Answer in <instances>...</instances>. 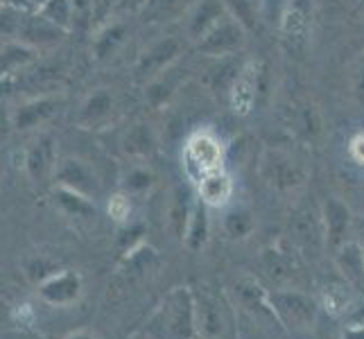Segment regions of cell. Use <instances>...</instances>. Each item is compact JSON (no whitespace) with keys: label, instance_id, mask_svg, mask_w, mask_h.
<instances>
[{"label":"cell","instance_id":"277c9868","mask_svg":"<svg viewBox=\"0 0 364 339\" xmlns=\"http://www.w3.org/2000/svg\"><path fill=\"white\" fill-rule=\"evenodd\" d=\"M233 296H235L237 308L245 310L247 315L254 321H258L260 325H267V328H283L274 308H272L269 292L262 290L256 281H251V279L237 281L233 287Z\"/></svg>","mask_w":364,"mask_h":339},{"label":"cell","instance_id":"e575fe53","mask_svg":"<svg viewBox=\"0 0 364 339\" xmlns=\"http://www.w3.org/2000/svg\"><path fill=\"white\" fill-rule=\"evenodd\" d=\"M124 3H129V7H143L147 0H124Z\"/></svg>","mask_w":364,"mask_h":339},{"label":"cell","instance_id":"7402d4cb","mask_svg":"<svg viewBox=\"0 0 364 339\" xmlns=\"http://www.w3.org/2000/svg\"><path fill=\"white\" fill-rule=\"evenodd\" d=\"M41 16L48 18L57 28L66 30L73 18V5L70 0H46L41 7Z\"/></svg>","mask_w":364,"mask_h":339},{"label":"cell","instance_id":"836d02e7","mask_svg":"<svg viewBox=\"0 0 364 339\" xmlns=\"http://www.w3.org/2000/svg\"><path fill=\"white\" fill-rule=\"evenodd\" d=\"M3 5H11V7H21L23 5V0H0V7Z\"/></svg>","mask_w":364,"mask_h":339},{"label":"cell","instance_id":"e0dca14e","mask_svg":"<svg viewBox=\"0 0 364 339\" xmlns=\"http://www.w3.org/2000/svg\"><path fill=\"white\" fill-rule=\"evenodd\" d=\"M53 168H55V147H53V141H50V138H41V141L36 143L30 149V154H28V170L32 174V179L41 181Z\"/></svg>","mask_w":364,"mask_h":339},{"label":"cell","instance_id":"83f0119b","mask_svg":"<svg viewBox=\"0 0 364 339\" xmlns=\"http://www.w3.org/2000/svg\"><path fill=\"white\" fill-rule=\"evenodd\" d=\"M122 28L120 25H114V28H109L105 34H100L97 36V41H95V57L97 59H102V57H107L111 50L116 48V43L122 39Z\"/></svg>","mask_w":364,"mask_h":339},{"label":"cell","instance_id":"4dcf8cb0","mask_svg":"<svg viewBox=\"0 0 364 339\" xmlns=\"http://www.w3.org/2000/svg\"><path fill=\"white\" fill-rule=\"evenodd\" d=\"M350 154H353V158L358 163H362V166H364V134L355 136L353 141H350Z\"/></svg>","mask_w":364,"mask_h":339},{"label":"cell","instance_id":"5b68a950","mask_svg":"<svg viewBox=\"0 0 364 339\" xmlns=\"http://www.w3.org/2000/svg\"><path fill=\"white\" fill-rule=\"evenodd\" d=\"M186 166L199 179L222 170V143L210 131L195 134L186 145Z\"/></svg>","mask_w":364,"mask_h":339},{"label":"cell","instance_id":"d590c367","mask_svg":"<svg viewBox=\"0 0 364 339\" xmlns=\"http://www.w3.org/2000/svg\"><path fill=\"white\" fill-rule=\"evenodd\" d=\"M68 339H95L91 335H75V337H68Z\"/></svg>","mask_w":364,"mask_h":339},{"label":"cell","instance_id":"d6986e66","mask_svg":"<svg viewBox=\"0 0 364 339\" xmlns=\"http://www.w3.org/2000/svg\"><path fill=\"white\" fill-rule=\"evenodd\" d=\"M222 3L220 0H204L202 7L195 11L191 18V36L193 39H202V36L222 18Z\"/></svg>","mask_w":364,"mask_h":339},{"label":"cell","instance_id":"8fae6325","mask_svg":"<svg viewBox=\"0 0 364 339\" xmlns=\"http://www.w3.org/2000/svg\"><path fill=\"white\" fill-rule=\"evenodd\" d=\"M335 265L348 285H353L355 290H364V254L360 242H344L337 249Z\"/></svg>","mask_w":364,"mask_h":339},{"label":"cell","instance_id":"44dd1931","mask_svg":"<svg viewBox=\"0 0 364 339\" xmlns=\"http://www.w3.org/2000/svg\"><path fill=\"white\" fill-rule=\"evenodd\" d=\"M53 107L55 102L53 99H36V102H30V104H25L18 109L16 113V127L18 129H28V127H36L43 118H48L50 113H53Z\"/></svg>","mask_w":364,"mask_h":339},{"label":"cell","instance_id":"8992f818","mask_svg":"<svg viewBox=\"0 0 364 339\" xmlns=\"http://www.w3.org/2000/svg\"><path fill=\"white\" fill-rule=\"evenodd\" d=\"M262 174H265V181L279 193L294 190L306 181V170L301 168V163L285 152H269L262 161Z\"/></svg>","mask_w":364,"mask_h":339},{"label":"cell","instance_id":"cb8c5ba5","mask_svg":"<svg viewBox=\"0 0 364 339\" xmlns=\"http://www.w3.org/2000/svg\"><path fill=\"white\" fill-rule=\"evenodd\" d=\"M57 197H59V204L68 208L70 212H75V215H82V217L95 215V206L89 202V197H84L75 190H68V188H61Z\"/></svg>","mask_w":364,"mask_h":339},{"label":"cell","instance_id":"ba28073f","mask_svg":"<svg viewBox=\"0 0 364 339\" xmlns=\"http://www.w3.org/2000/svg\"><path fill=\"white\" fill-rule=\"evenodd\" d=\"M290 233L292 240L301 247L315 254V251L326 242V226L321 212L315 208H301L290 222Z\"/></svg>","mask_w":364,"mask_h":339},{"label":"cell","instance_id":"9a60e30c","mask_svg":"<svg viewBox=\"0 0 364 339\" xmlns=\"http://www.w3.org/2000/svg\"><path fill=\"white\" fill-rule=\"evenodd\" d=\"M233 183L222 170H215L199 179V197L206 206H224L231 199Z\"/></svg>","mask_w":364,"mask_h":339},{"label":"cell","instance_id":"603a6c76","mask_svg":"<svg viewBox=\"0 0 364 339\" xmlns=\"http://www.w3.org/2000/svg\"><path fill=\"white\" fill-rule=\"evenodd\" d=\"M224 231L231 237H247L254 231V217H251V212L245 208L231 210L229 215L224 217Z\"/></svg>","mask_w":364,"mask_h":339},{"label":"cell","instance_id":"d4e9b609","mask_svg":"<svg viewBox=\"0 0 364 339\" xmlns=\"http://www.w3.org/2000/svg\"><path fill=\"white\" fill-rule=\"evenodd\" d=\"M152 131L147 129V124H138L134 127L127 138H124V149L132 154H138V156H145L149 149H152Z\"/></svg>","mask_w":364,"mask_h":339},{"label":"cell","instance_id":"4316f807","mask_svg":"<svg viewBox=\"0 0 364 339\" xmlns=\"http://www.w3.org/2000/svg\"><path fill=\"white\" fill-rule=\"evenodd\" d=\"M227 5L233 11V18L240 23L245 30L256 28V14H254V7L249 5V0H227Z\"/></svg>","mask_w":364,"mask_h":339},{"label":"cell","instance_id":"f1b7e54d","mask_svg":"<svg viewBox=\"0 0 364 339\" xmlns=\"http://www.w3.org/2000/svg\"><path fill=\"white\" fill-rule=\"evenodd\" d=\"M149 183H152V174L145 170H132L127 174V181H124L127 190H145V188H149Z\"/></svg>","mask_w":364,"mask_h":339},{"label":"cell","instance_id":"f546056e","mask_svg":"<svg viewBox=\"0 0 364 339\" xmlns=\"http://www.w3.org/2000/svg\"><path fill=\"white\" fill-rule=\"evenodd\" d=\"M109 212H111V217L122 222L124 217L129 215V199L124 197V195H116V197H111V202H109Z\"/></svg>","mask_w":364,"mask_h":339},{"label":"cell","instance_id":"9c48e42d","mask_svg":"<svg viewBox=\"0 0 364 339\" xmlns=\"http://www.w3.org/2000/svg\"><path fill=\"white\" fill-rule=\"evenodd\" d=\"M258 89V68L254 61L245 64L231 82V107L237 116H247L254 109Z\"/></svg>","mask_w":364,"mask_h":339},{"label":"cell","instance_id":"4fadbf2b","mask_svg":"<svg viewBox=\"0 0 364 339\" xmlns=\"http://www.w3.org/2000/svg\"><path fill=\"white\" fill-rule=\"evenodd\" d=\"M179 55V41L177 39H166L156 43L149 53H145V57L138 61V77H156V75L163 72V68H168L174 57Z\"/></svg>","mask_w":364,"mask_h":339},{"label":"cell","instance_id":"8d00e7d4","mask_svg":"<svg viewBox=\"0 0 364 339\" xmlns=\"http://www.w3.org/2000/svg\"><path fill=\"white\" fill-rule=\"evenodd\" d=\"M360 247H362V254H364V231H362V240H360Z\"/></svg>","mask_w":364,"mask_h":339},{"label":"cell","instance_id":"1f68e13d","mask_svg":"<svg viewBox=\"0 0 364 339\" xmlns=\"http://www.w3.org/2000/svg\"><path fill=\"white\" fill-rule=\"evenodd\" d=\"M355 99L360 102V107H364V59H362L358 75H355Z\"/></svg>","mask_w":364,"mask_h":339},{"label":"cell","instance_id":"3957f363","mask_svg":"<svg viewBox=\"0 0 364 339\" xmlns=\"http://www.w3.org/2000/svg\"><path fill=\"white\" fill-rule=\"evenodd\" d=\"M163 315H166V328L174 339H195L197 323H195V296L191 287H177L163 303Z\"/></svg>","mask_w":364,"mask_h":339},{"label":"cell","instance_id":"52a82bcc","mask_svg":"<svg viewBox=\"0 0 364 339\" xmlns=\"http://www.w3.org/2000/svg\"><path fill=\"white\" fill-rule=\"evenodd\" d=\"M245 28L235 18H220L213 28L199 39V53L213 57H227L242 45Z\"/></svg>","mask_w":364,"mask_h":339},{"label":"cell","instance_id":"7c38bea8","mask_svg":"<svg viewBox=\"0 0 364 339\" xmlns=\"http://www.w3.org/2000/svg\"><path fill=\"white\" fill-rule=\"evenodd\" d=\"M41 296L46 301H50V303L55 306H68L73 303L75 298L80 296L82 292V281L77 274H57L53 276V279H48L43 285H41Z\"/></svg>","mask_w":364,"mask_h":339},{"label":"cell","instance_id":"d6a6232c","mask_svg":"<svg viewBox=\"0 0 364 339\" xmlns=\"http://www.w3.org/2000/svg\"><path fill=\"white\" fill-rule=\"evenodd\" d=\"M344 339H364V323L348 325L344 330Z\"/></svg>","mask_w":364,"mask_h":339},{"label":"cell","instance_id":"6da1fadb","mask_svg":"<svg viewBox=\"0 0 364 339\" xmlns=\"http://www.w3.org/2000/svg\"><path fill=\"white\" fill-rule=\"evenodd\" d=\"M197 335L204 339H235L237 317L231 298L202 285L193 290Z\"/></svg>","mask_w":364,"mask_h":339},{"label":"cell","instance_id":"7a4b0ae2","mask_svg":"<svg viewBox=\"0 0 364 339\" xmlns=\"http://www.w3.org/2000/svg\"><path fill=\"white\" fill-rule=\"evenodd\" d=\"M269 301L283 328L306 330L317 321L319 306H317V301L306 292L276 290V292H269Z\"/></svg>","mask_w":364,"mask_h":339},{"label":"cell","instance_id":"2e32d148","mask_svg":"<svg viewBox=\"0 0 364 339\" xmlns=\"http://www.w3.org/2000/svg\"><path fill=\"white\" fill-rule=\"evenodd\" d=\"M111 109H114V95H111L107 89L97 91L84 102V107L80 111V122L84 127H95V124L105 122L111 116Z\"/></svg>","mask_w":364,"mask_h":339},{"label":"cell","instance_id":"30bf717a","mask_svg":"<svg viewBox=\"0 0 364 339\" xmlns=\"http://www.w3.org/2000/svg\"><path fill=\"white\" fill-rule=\"evenodd\" d=\"M321 217L326 226V244L331 249H340L346 242V233L350 226V210L340 199H326V204L321 208Z\"/></svg>","mask_w":364,"mask_h":339},{"label":"cell","instance_id":"ffe728a7","mask_svg":"<svg viewBox=\"0 0 364 339\" xmlns=\"http://www.w3.org/2000/svg\"><path fill=\"white\" fill-rule=\"evenodd\" d=\"M208 237V217H206V204L199 199L193 208V215H191V222H188V231H186V237L183 240L188 242L193 251L202 249L204 242Z\"/></svg>","mask_w":364,"mask_h":339},{"label":"cell","instance_id":"484cf974","mask_svg":"<svg viewBox=\"0 0 364 339\" xmlns=\"http://www.w3.org/2000/svg\"><path fill=\"white\" fill-rule=\"evenodd\" d=\"M181 5L183 0H147L141 9L145 16H149V21H166L172 14H177Z\"/></svg>","mask_w":364,"mask_h":339},{"label":"cell","instance_id":"ac0fdd59","mask_svg":"<svg viewBox=\"0 0 364 339\" xmlns=\"http://www.w3.org/2000/svg\"><path fill=\"white\" fill-rule=\"evenodd\" d=\"M260 262H262V269L267 271V276L274 281V283H287L292 281L294 276V265L292 260L287 258L283 251L279 249H265L260 256Z\"/></svg>","mask_w":364,"mask_h":339},{"label":"cell","instance_id":"5bb4252c","mask_svg":"<svg viewBox=\"0 0 364 339\" xmlns=\"http://www.w3.org/2000/svg\"><path fill=\"white\" fill-rule=\"evenodd\" d=\"M57 177L61 181V188H68V190H75L84 197H89L91 193L97 190L95 177L91 174V170L84 166L82 161H73L66 158L57 170Z\"/></svg>","mask_w":364,"mask_h":339}]
</instances>
